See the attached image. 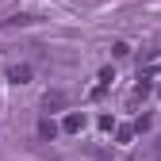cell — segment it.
<instances>
[{
  "instance_id": "cell-1",
  "label": "cell",
  "mask_w": 161,
  "mask_h": 161,
  "mask_svg": "<svg viewBox=\"0 0 161 161\" xmlns=\"http://www.w3.org/2000/svg\"><path fill=\"white\" fill-rule=\"evenodd\" d=\"M27 77H31L27 65H15V69H12V80H27Z\"/></svg>"
}]
</instances>
